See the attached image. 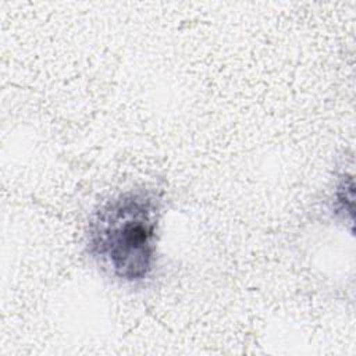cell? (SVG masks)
<instances>
[{
	"label": "cell",
	"instance_id": "6da1fadb",
	"mask_svg": "<svg viewBox=\"0 0 356 356\" xmlns=\"http://www.w3.org/2000/svg\"><path fill=\"white\" fill-rule=\"evenodd\" d=\"M160 213L161 197L153 189L132 188L114 195L89 220V254L121 282L146 281L156 267Z\"/></svg>",
	"mask_w": 356,
	"mask_h": 356
},
{
	"label": "cell",
	"instance_id": "7a4b0ae2",
	"mask_svg": "<svg viewBox=\"0 0 356 356\" xmlns=\"http://www.w3.org/2000/svg\"><path fill=\"white\" fill-rule=\"evenodd\" d=\"M332 211L337 217L352 224L353 216V181L350 177H341L332 196Z\"/></svg>",
	"mask_w": 356,
	"mask_h": 356
}]
</instances>
